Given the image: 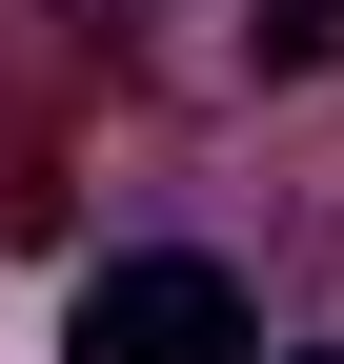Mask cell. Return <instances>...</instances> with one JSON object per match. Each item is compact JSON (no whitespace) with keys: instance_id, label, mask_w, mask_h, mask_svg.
I'll use <instances>...</instances> for the list:
<instances>
[{"instance_id":"cell-1","label":"cell","mask_w":344,"mask_h":364,"mask_svg":"<svg viewBox=\"0 0 344 364\" xmlns=\"http://www.w3.org/2000/svg\"><path fill=\"white\" fill-rule=\"evenodd\" d=\"M61 364H243V284L223 263H102L81 284V324H61Z\"/></svg>"},{"instance_id":"cell-2","label":"cell","mask_w":344,"mask_h":364,"mask_svg":"<svg viewBox=\"0 0 344 364\" xmlns=\"http://www.w3.org/2000/svg\"><path fill=\"white\" fill-rule=\"evenodd\" d=\"M304 364H344V344H304Z\"/></svg>"}]
</instances>
